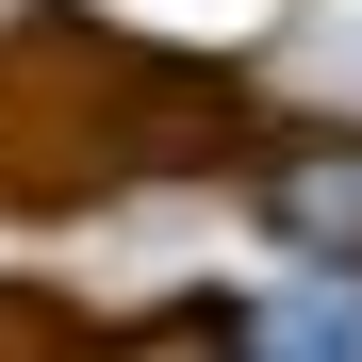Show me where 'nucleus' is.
I'll return each instance as SVG.
<instances>
[{"label":"nucleus","mask_w":362,"mask_h":362,"mask_svg":"<svg viewBox=\"0 0 362 362\" xmlns=\"http://www.w3.org/2000/svg\"><path fill=\"white\" fill-rule=\"evenodd\" d=\"M264 362H362V296H280V313H264Z\"/></svg>","instance_id":"f257e3e1"}]
</instances>
